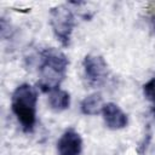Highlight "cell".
Returning <instances> with one entry per match:
<instances>
[{
	"instance_id": "obj_1",
	"label": "cell",
	"mask_w": 155,
	"mask_h": 155,
	"mask_svg": "<svg viewBox=\"0 0 155 155\" xmlns=\"http://www.w3.org/2000/svg\"><path fill=\"white\" fill-rule=\"evenodd\" d=\"M68 68L67 56L54 47H48L40 53L38 87L42 92H51L59 88L65 78Z\"/></svg>"
},
{
	"instance_id": "obj_2",
	"label": "cell",
	"mask_w": 155,
	"mask_h": 155,
	"mask_svg": "<svg viewBox=\"0 0 155 155\" xmlns=\"http://www.w3.org/2000/svg\"><path fill=\"white\" fill-rule=\"evenodd\" d=\"M38 93L29 84H22L16 87L11 97V109L23 131L31 132L36 122Z\"/></svg>"
},
{
	"instance_id": "obj_3",
	"label": "cell",
	"mask_w": 155,
	"mask_h": 155,
	"mask_svg": "<svg viewBox=\"0 0 155 155\" xmlns=\"http://www.w3.org/2000/svg\"><path fill=\"white\" fill-rule=\"evenodd\" d=\"M50 24L52 31L62 46L68 47L75 25V18L67 5H58L50 10Z\"/></svg>"
},
{
	"instance_id": "obj_4",
	"label": "cell",
	"mask_w": 155,
	"mask_h": 155,
	"mask_svg": "<svg viewBox=\"0 0 155 155\" xmlns=\"http://www.w3.org/2000/svg\"><path fill=\"white\" fill-rule=\"evenodd\" d=\"M84 74L91 87L102 86L108 78V64L102 56L87 54L82 62Z\"/></svg>"
},
{
	"instance_id": "obj_5",
	"label": "cell",
	"mask_w": 155,
	"mask_h": 155,
	"mask_svg": "<svg viewBox=\"0 0 155 155\" xmlns=\"http://www.w3.org/2000/svg\"><path fill=\"white\" fill-rule=\"evenodd\" d=\"M58 155H80L82 150L81 136L73 128L67 130L57 143Z\"/></svg>"
},
{
	"instance_id": "obj_6",
	"label": "cell",
	"mask_w": 155,
	"mask_h": 155,
	"mask_svg": "<svg viewBox=\"0 0 155 155\" xmlns=\"http://www.w3.org/2000/svg\"><path fill=\"white\" fill-rule=\"evenodd\" d=\"M103 119L108 128L110 130H121L127 126L128 119L122 109L115 103H107L102 109Z\"/></svg>"
},
{
	"instance_id": "obj_7",
	"label": "cell",
	"mask_w": 155,
	"mask_h": 155,
	"mask_svg": "<svg viewBox=\"0 0 155 155\" xmlns=\"http://www.w3.org/2000/svg\"><path fill=\"white\" fill-rule=\"evenodd\" d=\"M48 105L56 113H61V111L68 109L70 105L69 93L61 88H56V90L51 91L50 96H48Z\"/></svg>"
},
{
	"instance_id": "obj_8",
	"label": "cell",
	"mask_w": 155,
	"mask_h": 155,
	"mask_svg": "<svg viewBox=\"0 0 155 155\" xmlns=\"http://www.w3.org/2000/svg\"><path fill=\"white\" fill-rule=\"evenodd\" d=\"M103 99L101 93H92L82 99L80 104L81 113L85 115H97L103 109Z\"/></svg>"
},
{
	"instance_id": "obj_9",
	"label": "cell",
	"mask_w": 155,
	"mask_h": 155,
	"mask_svg": "<svg viewBox=\"0 0 155 155\" xmlns=\"http://www.w3.org/2000/svg\"><path fill=\"white\" fill-rule=\"evenodd\" d=\"M143 93L144 97L151 103V113L155 117V78L150 79L143 85Z\"/></svg>"
}]
</instances>
